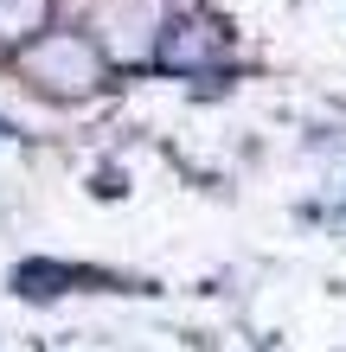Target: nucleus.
Returning a JSON list of instances; mask_svg holds the SVG:
<instances>
[{
	"instance_id": "nucleus-1",
	"label": "nucleus",
	"mask_w": 346,
	"mask_h": 352,
	"mask_svg": "<svg viewBox=\"0 0 346 352\" xmlns=\"http://www.w3.org/2000/svg\"><path fill=\"white\" fill-rule=\"evenodd\" d=\"M19 71L52 96H90L103 90V52L84 32H32L19 45Z\"/></svg>"
},
{
	"instance_id": "nucleus-2",
	"label": "nucleus",
	"mask_w": 346,
	"mask_h": 352,
	"mask_svg": "<svg viewBox=\"0 0 346 352\" xmlns=\"http://www.w3.org/2000/svg\"><path fill=\"white\" fill-rule=\"evenodd\" d=\"M154 32H160L154 38L160 71H173V77H212V71H225V32H218L206 13H167Z\"/></svg>"
},
{
	"instance_id": "nucleus-3",
	"label": "nucleus",
	"mask_w": 346,
	"mask_h": 352,
	"mask_svg": "<svg viewBox=\"0 0 346 352\" xmlns=\"http://www.w3.org/2000/svg\"><path fill=\"white\" fill-rule=\"evenodd\" d=\"M52 19V0H0V45H26L32 32H45Z\"/></svg>"
},
{
	"instance_id": "nucleus-4",
	"label": "nucleus",
	"mask_w": 346,
	"mask_h": 352,
	"mask_svg": "<svg viewBox=\"0 0 346 352\" xmlns=\"http://www.w3.org/2000/svg\"><path fill=\"white\" fill-rule=\"evenodd\" d=\"M0 141H7V129H0Z\"/></svg>"
}]
</instances>
